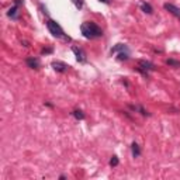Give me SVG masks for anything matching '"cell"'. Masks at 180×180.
I'll return each instance as SVG.
<instances>
[{"label":"cell","mask_w":180,"mask_h":180,"mask_svg":"<svg viewBox=\"0 0 180 180\" xmlns=\"http://www.w3.org/2000/svg\"><path fill=\"white\" fill-rule=\"evenodd\" d=\"M80 31L85 38H89V40H93V38H99V37L103 35V31L101 28L93 21H86L80 25Z\"/></svg>","instance_id":"6da1fadb"},{"label":"cell","mask_w":180,"mask_h":180,"mask_svg":"<svg viewBox=\"0 0 180 180\" xmlns=\"http://www.w3.org/2000/svg\"><path fill=\"white\" fill-rule=\"evenodd\" d=\"M47 27H48L49 32L54 37H56V38L62 40V41H66V42H68V41H71V38H69V37L64 32V30L61 28V25H59L58 23L52 21V20H48V21H47Z\"/></svg>","instance_id":"7a4b0ae2"},{"label":"cell","mask_w":180,"mask_h":180,"mask_svg":"<svg viewBox=\"0 0 180 180\" xmlns=\"http://www.w3.org/2000/svg\"><path fill=\"white\" fill-rule=\"evenodd\" d=\"M153 69H155V66H153V64H151L149 61H138L137 71H139V72L142 73L144 76H146V78H148V72H149V71H153Z\"/></svg>","instance_id":"3957f363"},{"label":"cell","mask_w":180,"mask_h":180,"mask_svg":"<svg viewBox=\"0 0 180 180\" xmlns=\"http://www.w3.org/2000/svg\"><path fill=\"white\" fill-rule=\"evenodd\" d=\"M52 68L56 71V72H61V73H65L68 69H69V65H66L64 62H61V61H54L52 62Z\"/></svg>","instance_id":"277c9868"},{"label":"cell","mask_w":180,"mask_h":180,"mask_svg":"<svg viewBox=\"0 0 180 180\" xmlns=\"http://www.w3.org/2000/svg\"><path fill=\"white\" fill-rule=\"evenodd\" d=\"M72 51H73V54L76 55V59H78L79 62H85V61H86V54L80 49V48H78V47H72Z\"/></svg>","instance_id":"5b68a950"},{"label":"cell","mask_w":180,"mask_h":180,"mask_svg":"<svg viewBox=\"0 0 180 180\" xmlns=\"http://www.w3.org/2000/svg\"><path fill=\"white\" fill-rule=\"evenodd\" d=\"M165 8L169 13H172L173 16H176V17L180 18V8L179 7H176V6H173V4H169V3H165Z\"/></svg>","instance_id":"8992f818"},{"label":"cell","mask_w":180,"mask_h":180,"mask_svg":"<svg viewBox=\"0 0 180 180\" xmlns=\"http://www.w3.org/2000/svg\"><path fill=\"white\" fill-rule=\"evenodd\" d=\"M25 62H27V65H28L30 68H32V69H38V68H40V61H38L37 58H28Z\"/></svg>","instance_id":"52a82bcc"},{"label":"cell","mask_w":180,"mask_h":180,"mask_svg":"<svg viewBox=\"0 0 180 180\" xmlns=\"http://www.w3.org/2000/svg\"><path fill=\"white\" fill-rule=\"evenodd\" d=\"M7 16L10 17V18H13V20H17V18H18V8H17V6L8 8Z\"/></svg>","instance_id":"ba28073f"},{"label":"cell","mask_w":180,"mask_h":180,"mask_svg":"<svg viewBox=\"0 0 180 180\" xmlns=\"http://www.w3.org/2000/svg\"><path fill=\"white\" fill-rule=\"evenodd\" d=\"M125 51H128L127 45H124V44H117L114 48L111 49V54H117V52H125Z\"/></svg>","instance_id":"9c48e42d"},{"label":"cell","mask_w":180,"mask_h":180,"mask_svg":"<svg viewBox=\"0 0 180 180\" xmlns=\"http://www.w3.org/2000/svg\"><path fill=\"white\" fill-rule=\"evenodd\" d=\"M131 149H132V156L134 158H138L141 155V149H139V145L137 142H132L131 144Z\"/></svg>","instance_id":"30bf717a"},{"label":"cell","mask_w":180,"mask_h":180,"mask_svg":"<svg viewBox=\"0 0 180 180\" xmlns=\"http://www.w3.org/2000/svg\"><path fill=\"white\" fill-rule=\"evenodd\" d=\"M141 10H142L144 13H146V14H151L152 11H153L151 4H149V3H145V1H142V3H141Z\"/></svg>","instance_id":"8fae6325"},{"label":"cell","mask_w":180,"mask_h":180,"mask_svg":"<svg viewBox=\"0 0 180 180\" xmlns=\"http://www.w3.org/2000/svg\"><path fill=\"white\" fill-rule=\"evenodd\" d=\"M131 108H132L134 111H139V113H141L142 115H151L144 107H141V106H131Z\"/></svg>","instance_id":"7c38bea8"},{"label":"cell","mask_w":180,"mask_h":180,"mask_svg":"<svg viewBox=\"0 0 180 180\" xmlns=\"http://www.w3.org/2000/svg\"><path fill=\"white\" fill-rule=\"evenodd\" d=\"M72 114H73V117H75V118H78V120H83V118H85L83 111H80V110H75Z\"/></svg>","instance_id":"4fadbf2b"},{"label":"cell","mask_w":180,"mask_h":180,"mask_svg":"<svg viewBox=\"0 0 180 180\" xmlns=\"http://www.w3.org/2000/svg\"><path fill=\"white\" fill-rule=\"evenodd\" d=\"M166 64L169 66H173V68H180V62L179 61H174V59H167Z\"/></svg>","instance_id":"5bb4252c"},{"label":"cell","mask_w":180,"mask_h":180,"mask_svg":"<svg viewBox=\"0 0 180 180\" xmlns=\"http://www.w3.org/2000/svg\"><path fill=\"white\" fill-rule=\"evenodd\" d=\"M128 55H130V54H128V51H125V52H120V54H118V59H120V61H125V59H128Z\"/></svg>","instance_id":"9a60e30c"},{"label":"cell","mask_w":180,"mask_h":180,"mask_svg":"<svg viewBox=\"0 0 180 180\" xmlns=\"http://www.w3.org/2000/svg\"><path fill=\"white\" fill-rule=\"evenodd\" d=\"M72 3L76 6V8H82V7H83V0H72Z\"/></svg>","instance_id":"2e32d148"},{"label":"cell","mask_w":180,"mask_h":180,"mask_svg":"<svg viewBox=\"0 0 180 180\" xmlns=\"http://www.w3.org/2000/svg\"><path fill=\"white\" fill-rule=\"evenodd\" d=\"M117 165H118V158H117V156H113V158L110 159V166L115 167Z\"/></svg>","instance_id":"e0dca14e"},{"label":"cell","mask_w":180,"mask_h":180,"mask_svg":"<svg viewBox=\"0 0 180 180\" xmlns=\"http://www.w3.org/2000/svg\"><path fill=\"white\" fill-rule=\"evenodd\" d=\"M49 52H52V49H44L42 54H49Z\"/></svg>","instance_id":"ac0fdd59"},{"label":"cell","mask_w":180,"mask_h":180,"mask_svg":"<svg viewBox=\"0 0 180 180\" xmlns=\"http://www.w3.org/2000/svg\"><path fill=\"white\" fill-rule=\"evenodd\" d=\"M101 3H110V0H100Z\"/></svg>","instance_id":"d6986e66"}]
</instances>
